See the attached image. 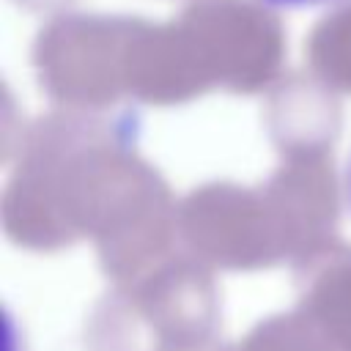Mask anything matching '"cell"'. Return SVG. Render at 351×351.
I'll return each instance as SVG.
<instances>
[{
    "mask_svg": "<svg viewBox=\"0 0 351 351\" xmlns=\"http://www.w3.org/2000/svg\"><path fill=\"white\" fill-rule=\"evenodd\" d=\"M277 5H307V3H324V0H269Z\"/></svg>",
    "mask_w": 351,
    "mask_h": 351,
    "instance_id": "6da1fadb",
    "label": "cell"
},
{
    "mask_svg": "<svg viewBox=\"0 0 351 351\" xmlns=\"http://www.w3.org/2000/svg\"><path fill=\"white\" fill-rule=\"evenodd\" d=\"M348 197H351V178H348Z\"/></svg>",
    "mask_w": 351,
    "mask_h": 351,
    "instance_id": "7a4b0ae2",
    "label": "cell"
}]
</instances>
